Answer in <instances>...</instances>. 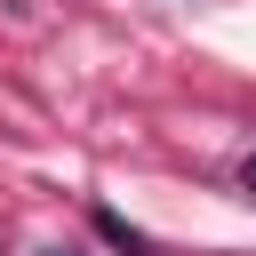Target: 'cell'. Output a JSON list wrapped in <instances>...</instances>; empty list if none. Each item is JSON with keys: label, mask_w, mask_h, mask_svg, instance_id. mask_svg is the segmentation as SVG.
I'll list each match as a JSON object with an SVG mask.
<instances>
[{"label": "cell", "mask_w": 256, "mask_h": 256, "mask_svg": "<svg viewBox=\"0 0 256 256\" xmlns=\"http://www.w3.org/2000/svg\"><path fill=\"white\" fill-rule=\"evenodd\" d=\"M240 192H248V200H256V152H248V160H240Z\"/></svg>", "instance_id": "obj_2"}, {"label": "cell", "mask_w": 256, "mask_h": 256, "mask_svg": "<svg viewBox=\"0 0 256 256\" xmlns=\"http://www.w3.org/2000/svg\"><path fill=\"white\" fill-rule=\"evenodd\" d=\"M88 224H96V240H112V248H120V256H160V248H152V240H144V232H136V224H128V216H120V208H96V216H88Z\"/></svg>", "instance_id": "obj_1"}, {"label": "cell", "mask_w": 256, "mask_h": 256, "mask_svg": "<svg viewBox=\"0 0 256 256\" xmlns=\"http://www.w3.org/2000/svg\"><path fill=\"white\" fill-rule=\"evenodd\" d=\"M48 256H80V248H48Z\"/></svg>", "instance_id": "obj_3"}]
</instances>
